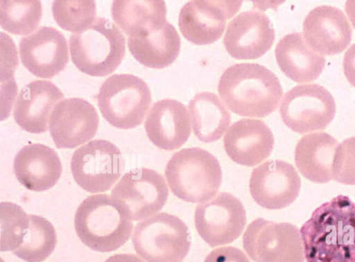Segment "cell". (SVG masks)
I'll return each mask as SVG.
<instances>
[{
	"label": "cell",
	"instance_id": "6da1fadb",
	"mask_svg": "<svg viewBox=\"0 0 355 262\" xmlns=\"http://www.w3.org/2000/svg\"><path fill=\"white\" fill-rule=\"evenodd\" d=\"M300 232L306 262H355V202L347 196L318 207Z\"/></svg>",
	"mask_w": 355,
	"mask_h": 262
},
{
	"label": "cell",
	"instance_id": "7a4b0ae2",
	"mask_svg": "<svg viewBox=\"0 0 355 262\" xmlns=\"http://www.w3.org/2000/svg\"><path fill=\"white\" fill-rule=\"evenodd\" d=\"M220 96L233 112L243 116L264 117L277 110L283 89L276 75L256 63L236 64L222 74Z\"/></svg>",
	"mask_w": 355,
	"mask_h": 262
},
{
	"label": "cell",
	"instance_id": "3957f363",
	"mask_svg": "<svg viewBox=\"0 0 355 262\" xmlns=\"http://www.w3.org/2000/svg\"><path fill=\"white\" fill-rule=\"evenodd\" d=\"M74 227L85 245L97 252H108L128 241L133 224L112 195L96 194L80 203L75 213Z\"/></svg>",
	"mask_w": 355,
	"mask_h": 262
},
{
	"label": "cell",
	"instance_id": "277c9868",
	"mask_svg": "<svg viewBox=\"0 0 355 262\" xmlns=\"http://www.w3.org/2000/svg\"><path fill=\"white\" fill-rule=\"evenodd\" d=\"M172 193L191 203L209 200L222 184V170L218 159L201 148H187L173 155L165 169Z\"/></svg>",
	"mask_w": 355,
	"mask_h": 262
},
{
	"label": "cell",
	"instance_id": "5b68a950",
	"mask_svg": "<svg viewBox=\"0 0 355 262\" xmlns=\"http://www.w3.org/2000/svg\"><path fill=\"white\" fill-rule=\"evenodd\" d=\"M71 60L82 72L105 76L114 71L125 53V38L109 19L97 17L87 28L69 37Z\"/></svg>",
	"mask_w": 355,
	"mask_h": 262
},
{
	"label": "cell",
	"instance_id": "8992f818",
	"mask_svg": "<svg viewBox=\"0 0 355 262\" xmlns=\"http://www.w3.org/2000/svg\"><path fill=\"white\" fill-rule=\"evenodd\" d=\"M132 242L137 254L146 262H182L191 244L187 225L165 212L138 222Z\"/></svg>",
	"mask_w": 355,
	"mask_h": 262
},
{
	"label": "cell",
	"instance_id": "52a82bcc",
	"mask_svg": "<svg viewBox=\"0 0 355 262\" xmlns=\"http://www.w3.org/2000/svg\"><path fill=\"white\" fill-rule=\"evenodd\" d=\"M97 101L110 124L128 130L142 123L151 103V93L143 79L132 74H114L102 84Z\"/></svg>",
	"mask_w": 355,
	"mask_h": 262
},
{
	"label": "cell",
	"instance_id": "ba28073f",
	"mask_svg": "<svg viewBox=\"0 0 355 262\" xmlns=\"http://www.w3.org/2000/svg\"><path fill=\"white\" fill-rule=\"evenodd\" d=\"M243 246L255 262H304L300 231L289 222L254 220L243 234Z\"/></svg>",
	"mask_w": 355,
	"mask_h": 262
},
{
	"label": "cell",
	"instance_id": "9c48e42d",
	"mask_svg": "<svg viewBox=\"0 0 355 262\" xmlns=\"http://www.w3.org/2000/svg\"><path fill=\"white\" fill-rule=\"evenodd\" d=\"M125 160L119 148L104 139H95L76 150L71 171L77 184L91 193L109 191L121 177Z\"/></svg>",
	"mask_w": 355,
	"mask_h": 262
},
{
	"label": "cell",
	"instance_id": "30bf717a",
	"mask_svg": "<svg viewBox=\"0 0 355 262\" xmlns=\"http://www.w3.org/2000/svg\"><path fill=\"white\" fill-rule=\"evenodd\" d=\"M336 111L332 95L318 84L293 87L285 94L279 107L284 123L300 134L324 130L334 119Z\"/></svg>",
	"mask_w": 355,
	"mask_h": 262
},
{
	"label": "cell",
	"instance_id": "8fae6325",
	"mask_svg": "<svg viewBox=\"0 0 355 262\" xmlns=\"http://www.w3.org/2000/svg\"><path fill=\"white\" fill-rule=\"evenodd\" d=\"M111 195L132 221H138L163 208L168 189L161 174L150 168H137L122 176Z\"/></svg>",
	"mask_w": 355,
	"mask_h": 262
},
{
	"label": "cell",
	"instance_id": "7c38bea8",
	"mask_svg": "<svg viewBox=\"0 0 355 262\" xmlns=\"http://www.w3.org/2000/svg\"><path fill=\"white\" fill-rule=\"evenodd\" d=\"M194 221L202 240L216 247L231 243L240 236L246 225V212L237 198L220 192L196 206Z\"/></svg>",
	"mask_w": 355,
	"mask_h": 262
},
{
	"label": "cell",
	"instance_id": "4fadbf2b",
	"mask_svg": "<svg viewBox=\"0 0 355 262\" xmlns=\"http://www.w3.org/2000/svg\"><path fill=\"white\" fill-rule=\"evenodd\" d=\"M301 180L294 166L282 160H268L252 171L249 189L253 200L267 209H279L297 198Z\"/></svg>",
	"mask_w": 355,
	"mask_h": 262
},
{
	"label": "cell",
	"instance_id": "5bb4252c",
	"mask_svg": "<svg viewBox=\"0 0 355 262\" xmlns=\"http://www.w3.org/2000/svg\"><path fill=\"white\" fill-rule=\"evenodd\" d=\"M241 1H190L180 10V30L189 42L198 45L220 39L226 21L239 10Z\"/></svg>",
	"mask_w": 355,
	"mask_h": 262
},
{
	"label": "cell",
	"instance_id": "9a60e30c",
	"mask_svg": "<svg viewBox=\"0 0 355 262\" xmlns=\"http://www.w3.org/2000/svg\"><path fill=\"white\" fill-rule=\"evenodd\" d=\"M98 123V114L92 104L81 98H69L55 105L49 129L58 148L71 149L92 139Z\"/></svg>",
	"mask_w": 355,
	"mask_h": 262
},
{
	"label": "cell",
	"instance_id": "2e32d148",
	"mask_svg": "<svg viewBox=\"0 0 355 262\" xmlns=\"http://www.w3.org/2000/svg\"><path fill=\"white\" fill-rule=\"evenodd\" d=\"M19 55L23 65L34 76L50 78L69 62L67 42L64 35L51 26H40L20 40Z\"/></svg>",
	"mask_w": 355,
	"mask_h": 262
},
{
	"label": "cell",
	"instance_id": "e0dca14e",
	"mask_svg": "<svg viewBox=\"0 0 355 262\" xmlns=\"http://www.w3.org/2000/svg\"><path fill=\"white\" fill-rule=\"evenodd\" d=\"M275 39V30L268 17L260 11L248 10L229 22L223 42L232 57L251 60L263 55Z\"/></svg>",
	"mask_w": 355,
	"mask_h": 262
},
{
	"label": "cell",
	"instance_id": "ac0fdd59",
	"mask_svg": "<svg viewBox=\"0 0 355 262\" xmlns=\"http://www.w3.org/2000/svg\"><path fill=\"white\" fill-rule=\"evenodd\" d=\"M304 37L320 54L343 52L352 40V29L343 12L334 6L315 7L305 17Z\"/></svg>",
	"mask_w": 355,
	"mask_h": 262
},
{
	"label": "cell",
	"instance_id": "d6986e66",
	"mask_svg": "<svg viewBox=\"0 0 355 262\" xmlns=\"http://www.w3.org/2000/svg\"><path fill=\"white\" fill-rule=\"evenodd\" d=\"M223 143L227 155L232 161L254 166L270 156L275 140L271 130L263 121L243 119L230 126Z\"/></svg>",
	"mask_w": 355,
	"mask_h": 262
},
{
	"label": "cell",
	"instance_id": "ffe728a7",
	"mask_svg": "<svg viewBox=\"0 0 355 262\" xmlns=\"http://www.w3.org/2000/svg\"><path fill=\"white\" fill-rule=\"evenodd\" d=\"M144 127L150 141L166 150L180 148L191 134L187 107L180 101L169 98L158 101L153 105Z\"/></svg>",
	"mask_w": 355,
	"mask_h": 262
},
{
	"label": "cell",
	"instance_id": "44dd1931",
	"mask_svg": "<svg viewBox=\"0 0 355 262\" xmlns=\"http://www.w3.org/2000/svg\"><path fill=\"white\" fill-rule=\"evenodd\" d=\"M64 94L53 82L37 80L25 85L17 98L13 117L24 130L39 134L49 128V120Z\"/></svg>",
	"mask_w": 355,
	"mask_h": 262
},
{
	"label": "cell",
	"instance_id": "7402d4cb",
	"mask_svg": "<svg viewBox=\"0 0 355 262\" xmlns=\"http://www.w3.org/2000/svg\"><path fill=\"white\" fill-rule=\"evenodd\" d=\"M13 169L17 180L24 187L33 191H44L56 184L62 166L53 148L42 143H32L17 152Z\"/></svg>",
	"mask_w": 355,
	"mask_h": 262
},
{
	"label": "cell",
	"instance_id": "603a6c76",
	"mask_svg": "<svg viewBox=\"0 0 355 262\" xmlns=\"http://www.w3.org/2000/svg\"><path fill=\"white\" fill-rule=\"evenodd\" d=\"M275 57L283 73L296 82L316 80L326 62L325 57L313 49L297 32L287 34L278 42Z\"/></svg>",
	"mask_w": 355,
	"mask_h": 262
},
{
	"label": "cell",
	"instance_id": "cb8c5ba5",
	"mask_svg": "<svg viewBox=\"0 0 355 262\" xmlns=\"http://www.w3.org/2000/svg\"><path fill=\"white\" fill-rule=\"evenodd\" d=\"M337 140L327 132L303 136L295 150V165L303 177L315 183L333 180V166L338 146Z\"/></svg>",
	"mask_w": 355,
	"mask_h": 262
},
{
	"label": "cell",
	"instance_id": "d4e9b609",
	"mask_svg": "<svg viewBox=\"0 0 355 262\" xmlns=\"http://www.w3.org/2000/svg\"><path fill=\"white\" fill-rule=\"evenodd\" d=\"M128 46L133 57L143 65L162 69L176 60L181 41L177 30L166 21L143 35L128 37Z\"/></svg>",
	"mask_w": 355,
	"mask_h": 262
},
{
	"label": "cell",
	"instance_id": "484cf974",
	"mask_svg": "<svg viewBox=\"0 0 355 262\" xmlns=\"http://www.w3.org/2000/svg\"><path fill=\"white\" fill-rule=\"evenodd\" d=\"M112 16L129 37L143 35L163 25L167 20L163 1H114Z\"/></svg>",
	"mask_w": 355,
	"mask_h": 262
},
{
	"label": "cell",
	"instance_id": "4316f807",
	"mask_svg": "<svg viewBox=\"0 0 355 262\" xmlns=\"http://www.w3.org/2000/svg\"><path fill=\"white\" fill-rule=\"evenodd\" d=\"M189 109L193 133L204 143L220 139L230 124V114L214 93L196 94L189 101Z\"/></svg>",
	"mask_w": 355,
	"mask_h": 262
},
{
	"label": "cell",
	"instance_id": "83f0119b",
	"mask_svg": "<svg viewBox=\"0 0 355 262\" xmlns=\"http://www.w3.org/2000/svg\"><path fill=\"white\" fill-rule=\"evenodd\" d=\"M30 225L21 244L13 254L27 262H41L53 252L57 243L56 232L46 218L29 215Z\"/></svg>",
	"mask_w": 355,
	"mask_h": 262
},
{
	"label": "cell",
	"instance_id": "f1b7e54d",
	"mask_svg": "<svg viewBox=\"0 0 355 262\" xmlns=\"http://www.w3.org/2000/svg\"><path fill=\"white\" fill-rule=\"evenodd\" d=\"M42 13L40 1H0V25L3 29L14 35H25L35 30Z\"/></svg>",
	"mask_w": 355,
	"mask_h": 262
},
{
	"label": "cell",
	"instance_id": "f546056e",
	"mask_svg": "<svg viewBox=\"0 0 355 262\" xmlns=\"http://www.w3.org/2000/svg\"><path fill=\"white\" fill-rule=\"evenodd\" d=\"M29 225V215L20 206L12 202H1V252H14L17 250L21 244Z\"/></svg>",
	"mask_w": 355,
	"mask_h": 262
},
{
	"label": "cell",
	"instance_id": "4dcf8cb0",
	"mask_svg": "<svg viewBox=\"0 0 355 262\" xmlns=\"http://www.w3.org/2000/svg\"><path fill=\"white\" fill-rule=\"evenodd\" d=\"M52 12L63 29L78 33L89 26L96 19L94 1H54Z\"/></svg>",
	"mask_w": 355,
	"mask_h": 262
},
{
	"label": "cell",
	"instance_id": "1f68e13d",
	"mask_svg": "<svg viewBox=\"0 0 355 262\" xmlns=\"http://www.w3.org/2000/svg\"><path fill=\"white\" fill-rule=\"evenodd\" d=\"M333 180L355 185V137L347 138L338 145L334 161Z\"/></svg>",
	"mask_w": 355,
	"mask_h": 262
},
{
	"label": "cell",
	"instance_id": "d6a6232c",
	"mask_svg": "<svg viewBox=\"0 0 355 262\" xmlns=\"http://www.w3.org/2000/svg\"><path fill=\"white\" fill-rule=\"evenodd\" d=\"M204 262H250L240 249L232 246L221 247L212 250Z\"/></svg>",
	"mask_w": 355,
	"mask_h": 262
},
{
	"label": "cell",
	"instance_id": "836d02e7",
	"mask_svg": "<svg viewBox=\"0 0 355 262\" xmlns=\"http://www.w3.org/2000/svg\"><path fill=\"white\" fill-rule=\"evenodd\" d=\"M343 71L349 82L355 87V43L345 53Z\"/></svg>",
	"mask_w": 355,
	"mask_h": 262
},
{
	"label": "cell",
	"instance_id": "e575fe53",
	"mask_svg": "<svg viewBox=\"0 0 355 262\" xmlns=\"http://www.w3.org/2000/svg\"><path fill=\"white\" fill-rule=\"evenodd\" d=\"M104 262H144L140 258L132 254H114Z\"/></svg>",
	"mask_w": 355,
	"mask_h": 262
},
{
	"label": "cell",
	"instance_id": "d590c367",
	"mask_svg": "<svg viewBox=\"0 0 355 262\" xmlns=\"http://www.w3.org/2000/svg\"><path fill=\"white\" fill-rule=\"evenodd\" d=\"M345 10L352 26L355 28V1H347L345 3Z\"/></svg>",
	"mask_w": 355,
	"mask_h": 262
}]
</instances>
